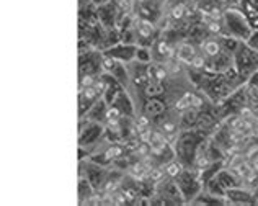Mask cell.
<instances>
[{
    "label": "cell",
    "mask_w": 258,
    "mask_h": 206,
    "mask_svg": "<svg viewBox=\"0 0 258 206\" xmlns=\"http://www.w3.org/2000/svg\"><path fill=\"white\" fill-rule=\"evenodd\" d=\"M205 139H206V136L200 133L198 129H185V131H180L178 137H176V144L173 147L176 159L185 167H193L198 147L201 146V142Z\"/></svg>",
    "instance_id": "cell-1"
},
{
    "label": "cell",
    "mask_w": 258,
    "mask_h": 206,
    "mask_svg": "<svg viewBox=\"0 0 258 206\" xmlns=\"http://www.w3.org/2000/svg\"><path fill=\"white\" fill-rule=\"evenodd\" d=\"M222 25L224 34L230 38H235L239 41H248L252 36L253 26L250 25L248 17L242 9H226L222 13Z\"/></svg>",
    "instance_id": "cell-2"
},
{
    "label": "cell",
    "mask_w": 258,
    "mask_h": 206,
    "mask_svg": "<svg viewBox=\"0 0 258 206\" xmlns=\"http://www.w3.org/2000/svg\"><path fill=\"white\" fill-rule=\"evenodd\" d=\"M234 69L242 82H247L255 72H258V49L245 41H240L239 47L234 53Z\"/></svg>",
    "instance_id": "cell-3"
},
{
    "label": "cell",
    "mask_w": 258,
    "mask_h": 206,
    "mask_svg": "<svg viewBox=\"0 0 258 206\" xmlns=\"http://www.w3.org/2000/svg\"><path fill=\"white\" fill-rule=\"evenodd\" d=\"M173 180L176 183V187H178L185 203H193L195 198L205 188L201 174L193 167H185L181 174L178 177H175Z\"/></svg>",
    "instance_id": "cell-4"
},
{
    "label": "cell",
    "mask_w": 258,
    "mask_h": 206,
    "mask_svg": "<svg viewBox=\"0 0 258 206\" xmlns=\"http://www.w3.org/2000/svg\"><path fill=\"white\" fill-rule=\"evenodd\" d=\"M105 126L98 121L88 120L87 116L80 118L79 123V147H92L97 146L98 141L105 136Z\"/></svg>",
    "instance_id": "cell-5"
},
{
    "label": "cell",
    "mask_w": 258,
    "mask_h": 206,
    "mask_svg": "<svg viewBox=\"0 0 258 206\" xmlns=\"http://www.w3.org/2000/svg\"><path fill=\"white\" fill-rule=\"evenodd\" d=\"M136 53H138V44L126 43V41L113 44L111 47H108V49L103 51L105 56L118 59L124 64H129V63H133V61H136Z\"/></svg>",
    "instance_id": "cell-6"
},
{
    "label": "cell",
    "mask_w": 258,
    "mask_h": 206,
    "mask_svg": "<svg viewBox=\"0 0 258 206\" xmlns=\"http://www.w3.org/2000/svg\"><path fill=\"white\" fill-rule=\"evenodd\" d=\"M101 98V92L97 85L80 87L79 90V118H84L88 110L93 107V103Z\"/></svg>",
    "instance_id": "cell-7"
},
{
    "label": "cell",
    "mask_w": 258,
    "mask_h": 206,
    "mask_svg": "<svg viewBox=\"0 0 258 206\" xmlns=\"http://www.w3.org/2000/svg\"><path fill=\"white\" fill-rule=\"evenodd\" d=\"M226 201L227 204H237V206H255L256 198L252 190H247L243 187H234L226 191Z\"/></svg>",
    "instance_id": "cell-8"
},
{
    "label": "cell",
    "mask_w": 258,
    "mask_h": 206,
    "mask_svg": "<svg viewBox=\"0 0 258 206\" xmlns=\"http://www.w3.org/2000/svg\"><path fill=\"white\" fill-rule=\"evenodd\" d=\"M103 72L110 74L111 77L116 79L119 84H123L124 87L129 82V74H127V67L124 63H121L118 59L108 58L103 54Z\"/></svg>",
    "instance_id": "cell-9"
},
{
    "label": "cell",
    "mask_w": 258,
    "mask_h": 206,
    "mask_svg": "<svg viewBox=\"0 0 258 206\" xmlns=\"http://www.w3.org/2000/svg\"><path fill=\"white\" fill-rule=\"evenodd\" d=\"M118 7L114 5V2L111 0V2H108L105 5H100L98 7V22L100 25L103 26V28L106 30H111L114 28V25H116V13H118Z\"/></svg>",
    "instance_id": "cell-10"
},
{
    "label": "cell",
    "mask_w": 258,
    "mask_h": 206,
    "mask_svg": "<svg viewBox=\"0 0 258 206\" xmlns=\"http://www.w3.org/2000/svg\"><path fill=\"white\" fill-rule=\"evenodd\" d=\"M98 195V191L90 183V180L85 175H79V203L87 204L88 201Z\"/></svg>",
    "instance_id": "cell-11"
},
{
    "label": "cell",
    "mask_w": 258,
    "mask_h": 206,
    "mask_svg": "<svg viewBox=\"0 0 258 206\" xmlns=\"http://www.w3.org/2000/svg\"><path fill=\"white\" fill-rule=\"evenodd\" d=\"M198 49H196V46L193 43H181L178 46V49H176V59L180 61V63L183 64H188V66H191L193 64V61L198 58Z\"/></svg>",
    "instance_id": "cell-12"
},
{
    "label": "cell",
    "mask_w": 258,
    "mask_h": 206,
    "mask_svg": "<svg viewBox=\"0 0 258 206\" xmlns=\"http://www.w3.org/2000/svg\"><path fill=\"white\" fill-rule=\"evenodd\" d=\"M114 107H118L121 110V113H123L124 116H127V118H134V103L131 100V97L127 95L126 88H123V90L119 92V95L116 97V100H114L113 103Z\"/></svg>",
    "instance_id": "cell-13"
},
{
    "label": "cell",
    "mask_w": 258,
    "mask_h": 206,
    "mask_svg": "<svg viewBox=\"0 0 258 206\" xmlns=\"http://www.w3.org/2000/svg\"><path fill=\"white\" fill-rule=\"evenodd\" d=\"M108 103L103 100V97L98 98L97 101L93 103V107L88 110V113L85 115L88 120L92 121H98V123H103L105 118H106V112H108Z\"/></svg>",
    "instance_id": "cell-14"
},
{
    "label": "cell",
    "mask_w": 258,
    "mask_h": 206,
    "mask_svg": "<svg viewBox=\"0 0 258 206\" xmlns=\"http://www.w3.org/2000/svg\"><path fill=\"white\" fill-rule=\"evenodd\" d=\"M165 103L159 100L157 97H149L147 101L144 103V113L147 116H152V118H157V116L164 115L165 113Z\"/></svg>",
    "instance_id": "cell-15"
},
{
    "label": "cell",
    "mask_w": 258,
    "mask_h": 206,
    "mask_svg": "<svg viewBox=\"0 0 258 206\" xmlns=\"http://www.w3.org/2000/svg\"><path fill=\"white\" fill-rule=\"evenodd\" d=\"M193 204H213V206H216V204H227V201H226V198L216 196L213 193H209L208 190H203L201 193L195 198Z\"/></svg>",
    "instance_id": "cell-16"
},
{
    "label": "cell",
    "mask_w": 258,
    "mask_h": 206,
    "mask_svg": "<svg viewBox=\"0 0 258 206\" xmlns=\"http://www.w3.org/2000/svg\"><path fill=\"white\" fill-rule=\"evenodd\" d=\"M183 169H185V166L178 161V159H172V161H168L165 166H164V172H165V177L168 178H175V177H178Z\"/></svg>",
    "instance_id": "cell-17"
},
{
    "label": "cell",
    "mask_w": 258,
    "mask_h": 206,
    "mask_svg": "<svg viewBox=\"0 0 258 206\" xmlns=\"http://www.w3.org/2000/svg\"><path fill=\"white\" fill-rule=\"evenodd\" d=\"M152 33H154V25L149 22V20H142L139 22L138 26V41L139 39H151L152 38Z\"/></svg>",
    "instance_id": "cell-18"
},
{
    "label": "cell",
    "mask_w": 258,
    "mask_h": 206,
    "mask_svg": "<svg viewBox=\"0 0 258 206\" xmlns=\"http://www.w3.org/2000/svg\"><path fill=\"white\" fill-rule=\"evenodd\" d=\"M136 61L142 64H149L152 61V49L149 46H138V53H136Z\"/></svg>",
    "instance_id": "cell-19"
},
{
    "label": "cell",
    "mask_w": 258,
    "mask_h": 206,
    "mask_svg": "<svg viewBox=\"0 0 258 206\" xmlns=\"http://www.w3.org/2000/svg\"><path fill=\"white\" fill-rule=\"evenodd\" d=\"M245 159L253 164V166H258V144H252V146H248L247 150H245Z\"/></svg>",
    "instance_id": "cell-20"
},
{
    "label": "cell",
    "mask_w": 258,
    "mask_h": 206,
    "mask_svg": "<svg viewBox=\"0 0 258 206\" xmlns=\"http://www.w3.org/2000/svg\"><path fill=\"white\" fill-rule=\"evenodd\" d=\"M183 17H185V5H183V4L175 5L172 9V18L173 20H181Z\"/></svg>",
    "instance_id": "cell-21"
},
{
    "label": "cell",
    "mask_w": 258,
    "mask_h": 206,
    "mask_svg": "<svg viewBox=\"0 0 258 206\" xmlns=\"http://www.w3.org/2000/svg\"><path fill=\"white\" fill-rule=\"evenodd\" d=\"M247 43H248L250 46H252V47H255V49H258V30H253L252 36L248 38Z\"/></svg>",
    "instance_id": "cell-22"
},
{
    "label": "cell",
    "mask_w": 258,
    "mask_h": 206,
    "mask_svg": "<svg viewBox=\"0 0 258 206\" xmlns=\"http://www.w3.org/2000/svg\"><path fill=\"white\" fill-rule=\"evenodd\" d=\"M92 2L97 5V7H100V5H105V4H108V2H111V0H92Z\"/></svg>",
    "instance_id": "cell-23"
},
{
    "label": "cell",
    "mask_w": 258,
    "mask_h": 206,
    "mask_svg": "<svg viewBox=\"0 0 258 206\" xmlns=\"http://www.w3.org/2000/svg\"><path fill=\"white\" fill-rule=\"evenodd\" d=\"M253 195H255V198H256V203H258V187L253 190Z\"/></svg>",
    "instance_id": "cell-24"
}]
</instances>
